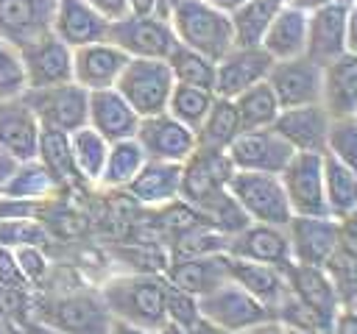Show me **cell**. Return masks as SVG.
<instances>
[{
	"instance_id": "6da1fadb",
	"label": "cell",
	"mask_w": 357,
	"mask_h": 334,
	"mask_svg": "<svg viewBox=\"0 0 357 334\" xmlns=\"http://www.w3.org/2000/svg\"><path fill=\"white\" fill-rule=\"evenodd\" d=\"M100 298L112 320L162 328L165 317V276L162 273H123L100 284Z\"/></svg>"
},
{
	"instance_id": "7a4b0ae2",
	"label": "cell",
	"mask_w": 357,
	"mask_h": 334,
	"mask_svg": "<svg viewBox=\"0 0 357 334\" xmlns=\"http://www.w3.org/2000/svg\"><path fill=\"white\" fill-rule=\"evenodd\" d=\"M170 28L178 45L204 53L218 61L234 47L231 17L209 6L206 0H178L170 8Z\"/></svg>"
},
{
	"instance_id": "3957f363",
	"label": "cell",
	"mask_w": 357,
	"mask_h": 334,
	"mask_svg": "<svg viewBox=\"0 0 357 334\" xmlns=\"http://www.w3.org/2000/svg\"><path fill=\"white\" fill-rule=\"evenodd\" d=\"M33 320L47 323L61 334H109L112 328V315L98 289H67L50 295L36 306Z\"/></svg>"
},
{
	"instance_id": "277c9868",
	"label": "cell",
	"mask_w": 357,
	"mask_h": 334,
	"mask_svg": "<svg viewBox=\"0 0 357 334\" xmlns=\"http://www.w3.org/2000/svg\"><path fill=\"white\" fill-rule=\"evenodd\" d=\"M231 173L234 167L226 150L195 148L192 156L181 164V200L206 217L229 195L226 184Z\"/></svg>"
},
{
	"instance_id": "5b68a950",
	"label": "cell",
	"mask_w": 357,
	"mask_h": 334,
	"mask_svg": "<svg viewBox=\"0 0 357 334\" xmlns=\"http://www.w3.org/2000/svg\"><path fill=\"white\" fill-rule=\"evenodd\" d=\"M226 189L240 203V209L248 214L251 223L287 225V220L293 217L284 186H282V178L273 175V173L234 170Z\"/></svg>"
},
{
	"instance_id": "8992f818",
	"label": "cell",
	"mask_w": 357,
	"mask_h": 334,
	"mask_svg": "<svg viewBox=\"0 0 357 334\" xmlns=\"http://www.w3.org/2000/svg\"><path fill=\"white\" fill-rule=\"evenodd\" d=\"M176 81L167 67V58H128L114 89L128 100L139 117H151L167 109V97Z\"/></svg>"
},
{
	"instance_id": "52a82bcc",
	"label": "cell",
	"mask_w": 357,
	"mask_h": 334,
	"mask_svg": "<svg viewBox=\"0 0 357 334\" xmlns=\"http://www.w3.org/2000/svg\"><path fill=\"white\" fill-rule=\"evenodd\" d=\"M109 42L131 58H167L178 45L170 19L159 14H126L109 25Z\"/></svg>"
},
{
	"instance_id": "ba28073f",
	"label": "cell",
	"mask_w": 357,
	"mask_h": 334,
	"mask_svg": "<svg viewBox=\"0 0 357 334\" xmlns=\"http://www.w3.org/2000/svg\"><path fill=\"white\" fill-rule=\"evenodd\" d=\"M22 100L33 111L42 128H56L64 134H73L75 128L86 125V106H89V92L78 86L75 81L59 84V86H45V89H25Z\"/></svg>"
},
{
	"instance_id": "9c48e42d",
	"label": "cell",
	"mask_w": 357,
	"mask_h": 334,
	"mask_svg": "<svg viewBox=\"0 0 357 334\" xmlns=\"http://www.w3.org/2000/svg\"><path fill=\"white\" fill-rule=\"evenodd\" d=\"M198 309H201V317L231 331V334H240L257 323H265L271 317H276L265 303H259L254 295H248L240 284H234L231 278L226 284H220L215 292L198 298Z\"/></svg>"
},
{
	"instance_id": "30bf717a",
	"label": "cell",
	"mask_w": 357,
	"mask_h": 334,
	"mask_svg": "<svg viewBox=\"0 0 357 334\" xmlns=\"http://www.w3.org/2000/svg\"><path fill=\"white\" fill-rule=\"evenodd\" d=\"M290 212L307 217H324L326 195H324V153H301L296 150L287 167L279 173Z\"/></svg>"
},
{
	"instance_id": "8fae6325",
	"label": "cell",
	"mask_w": 357,
	"mask_h": 334,
	"mask_svg": "<svg viewBox=\"0 0 357 334\" xmlns=\"http://www.w3.org/2000/svg\"><path fill=\"white\" fill-rule=\"evenodd\" d=\"M134 139L139 142L145 159H156V161H178V164H184L192 156V150L198 148L195 131L187 128L184 122H178L176 117H170L167 111H159V114H151V117H139Z\"/></svg>"
},
{
	"instance_id": "7c38bea8",
	"label": "cell",
	"mask_w": 357,
	"mask_h": 334,
	"mask_svg": "<svg viewBox=\"0 0 357 334\" xmlns=\"http://www.w3.org/2000/svg\"><path fill=\"white\" fill-rule=\"evenodd\" d=\"M293 148L290 142L271 128H259V131H243L229 148L226 156L231 161L234 170H251V173H273L279 175L287 161L293 159Z\"/></svg>"
},
{
	"instance_id": "4fadbf2b",
	"label": "cell",
	"mask_w": 357,
	"mask_h": 334,
	"mask_svg": "<svg viewBox=\"0 0 357 334\" xmlns=\"http://www.w3.org/2000/svg\"><path fill=\"white\" fill-rule=\"evenodd\" d=\"M268 84L282 109L321 103L324 67L318 61H312L310 56L282 58V61H273V67L268 72Z\"/></svg>"
},
{
	"instance_id": "5bb4252c",
	"label": "cell",
	"mask_w": 357,
	"mask_h": 334,
	"mask_svg": "<svg viewBox=\"0 0 357 334\" xmlns=\"http://www.w3.org/2000/svg\"><path fill=\"white\" fill-rule=\"evenodd\" d=\"M28 89H45L73 81V47H67L53 31L20 47Z\"/></svg>"
},
{
	"instance_id": "9a60e30c",
	"label": "cell",
	"mask_w": 357,
	"mask_h": 334,
	"mask_svg": "<svg viewBox=\"0 0 357 334\" xmlns=\"http://www.w3.org/2000/svg\"><path fill=\"white\" fill-rule=\"evenodd\" d=\"M284 228L290 239V256L298 264L324 267L337 250V220L329 214L324 217L293 214Z\"/></svg>"
},
{
	"instance_id": "2e32d148",
	"label": "cell",
	"mask_w": 357,
	"mask_h": 334,
	"mask_svg": "<svg viewBox=\"0 0 357 334\" xmlns=\"http://www.w3.org/2000/svg\"><path fill=\"white\" fill-rule=\"evenodd\" d=\"M271 67H273V58L259 45L257 47H240V45H234L223 58H218L215 95L234 100L240 92L251 89L254 84L268 81Z\"/></svg>"
},
{
	"instance_id": "e0dca14e",
	"label": "cell",
	"mask_w": 357,
	"mask_h": 334,
	"mask_svg": "<svg viewBox=\"0 0 357 334\" xmlns=\"http://www.w3.org/2000/svg\"><path fill=\"white\" fill-rule=\"evenodd\" d=\"M346 11L349 3L326 0L318 8L307 11V50L312 61L321 67L346 53Z\"/></svg>"
},
{
	"instance_id": "ac0fdd59",
	"label": "cell",
	"mask_w": 357,
	"mask_h": 334,
	"mask_svg": "<svg viewBox=\"0 0 357 334\" xmlns=\"http://www.w3.org/2000/svg\"><path fill=\"white\" fill-rule=\"evenodd\" d=\"M128 53H123L117 45L106 42H92L81 45L73 50V81L84 86L86 92L95 89H114L117 78L123 75L128 64Z\"/></svg>"
},
{
	"instance_id": "d6986e66",
	"label": "cell",
	"mask_w": 357,
	"mask_h": 334,
	"mask_svg": "<svg viewBox=\"0 0 357 334\" xmlns=\"http://www.w3.org/2000/svg\"><path fill=\"white\" fill-rule=\"evenodd\" d=\"M162 276H165L173 287L184 289V292H190V295H195V298H204V295L215 292L220 284L229 281V253L173 256V259L165 264Z\"/></svg>"
},
{
	"instance_id": "ffe728a7",
	"label": "cell",
	"mask_w": 357,
	"mask_h": 334,
	"mask_svg": "<svg viewBox=\"0 0 357 334\" xmlns=\"http://www.w3.org/2000/svg\"><path fill=\"white\" fill-rule=\"evenodd\" d=\"M226 253L234 259L262 262V264H273L282 270L293 262L287 228L284 225H268V223H248L243 231L229 237Z\"/></svg>"
},
{
	"instance_id": "44dd1931",
	"label": "cell",
	"mask_w": 357,
	"mask_h": 334,
	"mask_svg": "<svg viewBox=\"0 0 357 334\" xmlns=\"http://www.w3.org/2000/svg\"><path fill=\"white\" fill-rule=\"evenodd\" d=\"M56 0H0V36L17 50L50 33Z\"/></svg>"
},
{
	"instance_id": "7402d4cb",
	"label": "cell",
	"mask_w": 357,
	"mask_h": 334,
	"mask_svg": "<svg viewBox=\"0 0 357 334\" xmlns=\"http://www.w3.org/2000/svg\"><path fill=\"white\" fill-rule=\"evenodd\" d=\"M329 125L332 117L321 103H310V106H293V109H282L273 131L282 134L293 150L301 153H324L326 150V136H329Z\"/></svg>"
},
{
	"instance_id": "603a6c76",
	"label": "cell",
	"mask_w": 357,
	"mask_h": 334,
	"mask_svg": "<svg viewBox=\"0 0 357 334\" xmlns=\"http://www.w3.org/2000/svg\"><path fill=\"white\" fill-rule=\"evenodd\" d=\"M86 125L95 128L109 145L120 139H131L139 125V114L128 106V100L117 89H95L89 92Z\"/></svg>"
},
{
	"instance_id": "cb8c5ba5",
	"label": "cell",
	"mask_w": 357,
	"mask_h": 334,
	"mask_svg": "<svg viewBox=\"0 0 357 334\" xmlns=\"http://www.w3.org/2000/svg\"><path fill=\"white\" fill-rule=\"evenodd\" d=\"M126 195H131L139 206L162 209L181 198V164L178 161H156L145 159L139 173L123 186Z\"/></svg>"
},
{
	"instance_id": "d4e9b609",
	"label": "cell",
	"mask_w": 357,
	"mask_h": 334,
	"mask_svg": "<svg viewBox=\"0 0 357 334\" xmlns=\"http://www.w3.org/2000/svg\"><path fill=\"white\" fill-rule=\"evenodd\" d=\"M109 19L98 14L86 0H56V14H53V33L67 45V47H81L92 42H106L109 39Z\"/></svg>"
},
{
	"instance_id": "484cf974",
	"label": "cell",
	"mask_w": 357,
	"mask_h": 334,
	"mask_svg": "<svg viewBox=\"0 0 357 334\" xmlns=\"http://www.w3.org/2000/svg\"><path fill=\"white\" fill-rule=\"evenodd\" d=\"M39 131L42 125L22 97L0 100V148L6 153H11L17 161L36 159Z\"/></svg>"
},
{
	"instance_id": "4316f807",
	"label": "cell",
	"mask_w": 357,
	"mask_h": 334,
	"mask_svg": "<svg viewBox=\"0 0 357 334\" xmlns=\"http://www.w3.org/2000/svg\"><path fill=\"white\" fill-rule=\"evenodd\" d=\"M321 106L332 120L354 117L357 111V53H343L324 64Z\"/></svg>"
},
{
	"instance_id": "83f0119b",
	"label": "cell",
	"mask_w": 357,
	"mask_h": 334,
	"mask_svg": "<svg viewBox=\"0 0 357 334\" xmlns=\"http://www.w3.org/2000/svg\"><path fill=\"white\" fill-rule=\"evenodd\" d=\"M284 278H287V289L304 301L307 306H312L315 312L335 317L340 312V298H337V287L332 281V276L324 267H312V264H298L290 262L284 267Z\"/></svg>"
},
{
	"instance_id": "f1b7e54d",
	"label": "cell",
	"mask_w": 357,
	"mask_h": 334,
	"mask_svg": "<svg viewBox=\"0 0 357 334\" xmlns=\"http://www.w3.org/2000/svg\"><path fill=\"white\" fill-rule=\"evenodd\" d=\"M259 47L273 61L304 56V50H307V11L298 8V6L284 3L276 11V17L271 19V25H268Z\"/></svg>"
},
{
	"instance_id": "f546056e",
	"label": "cell",
	"mask_w": 357,
	"mask_h": 334,
	"mask_svg": "<svg viewBox=\"0 0 357 334\" xmlns=\"http://www.w3.org/2000/svg\"><path fill=\"white\" fill-rule=\"evenodd\" d=\"M229 278L240 284L248 295H254L259 303H265L273 315L282 298L287 295V278L282 267L262 264V262H248V259H234L229 256Z\"/></svg>"
},
{
	"instance_id": "4dcf8cb0",
	"label": "cell",
	"mask_w": 357,
	"mask_h": 334,
	"mask_svg": "<svg viewBox=\"0 0 357 334\" xmlns=\"http://www.w3.org/2000/svg\"><path fill=\"white\" fill-rule=\"evenodd\" d=\"M36 159L45 164V170L56 178L59 186H73L81 184V173L75 167L73 159V148H70V134L56 131V128H42L39 131V150Z\"/></svg>"
},
{
	"instance_id": "1f68e13d",
	"label": "cell",
	"mask_w": 357,
	"mask_h": 334,
	"mask_svg": "<svg viewBox=\"0 0 357 334\" xmlns=\"http://www.w3.org/2000/svg\"><path fill=\"white\" fill-rule=\"evenodd\" d=\"M243 134V125H240V114L234 109V100L229 97H218L212 100L201 128L195 131L198 136V148H212V150H226L237 136Z\"/></svg>"
},
{
	"instance_id": "d6a6232c",
	"label": "cell",
	"mask_w": 357,
	"mask_h": 334,
	"mask_svg": "<svg viewBox=\"0 0 357 334\" xmlns=\"http://www.w3.org/2000/svg\"><path fill=\"white\" fill-rule=\"evenodd\" d=\"M324 195L329 217H343L357 209V170L337 161L332 153H324Z\"/></svg>"
},
{
	"instance_id": "836d02e7",
	"label": "cell",
	"mask_w": 357,
	"mask_h": 334,
	"mask_svg": "<svg viewBox=\"0 0 357 334\" xmlns=\"http://www.w3.org/2000/svg\"><path fill=\"white\" fill-rule=\"evenodd\" d=\"M142 164H145V153H142V148H139V142L134 136L112 142L109 153H106V161H103V170H100V178H98V186L123 189L139 173Z\"/></svg>"
},
{
	"instance_id": "e575fe53",
	"label": "cell",
	"mask_w": 357,
	"mask_h": 334,
	"mask_svg": "<svg viewBox=\"0 0 357 334\" xmlns=\"http://www.w3.org/2000/svg\"><path fill=\"white\" fill-rule=\"evenodd\" d=\"M287 0H248L245 6H240L231 17V28H234V45L240 47H257L271 25V19L276 17V11L284 6Z\"/></svg>"
},
{
	"instance_id": "d590c367",
	"label": "cell",
	"mask_w": 357,
	"mask_h": 334,
	"mask_svg": "<svg viewBox=\"0 0 357 334\" xmlns=\"http://www.w3.org/2000/svg\"><path fill=\"white\" fill-rule=\"evenodd\" d=\"M234 109L240 114V125L243 131H259V128H271L282 111L273 89L268 81L262 84H254L251 89L240 92L234 97Z\"/></svg>"
},
{
	"instance_id": "8d00e7d4",
	"label": "cell",
	"mask_w": 357,
	"mask_h": 334,
	"mask_svg": "<svg viewBox=\"0 0 357 334\" xmlns=\"http://www.w3.org/2000/svg\"><path fill=\"white\" fill-rule=\"evenodd\" d=\"M59 189L56 178L45 170V164L39 159L31 161H20L14 175L6 181V186L0 189V198H14V200H45Z\"/></svg>"
},
{
	"instance_id": "74e56055",
	"label": "cell",
	"mask_w": 357,
	"mask_h": 334,
	"mask_svg": "<svg viewBox=\"0 0 357 334\" xmlns=\"http://www.w3.org/2000/svg\"><path fill=\"white\" fill-rule=\"evenodd\" d=\"M167 67H170L176 84H187V86H198V89L215 92V70H218V61L206 58L204 53L190 50L184 45H176V50L167 56Z\"/></svg>"
},
{
	"instance_id": "f35d334b",
	"label": "cell",
	"mask_w": 357,
	"mask_h": 334,
	"mask_svg": "<svg viewBox=\"0 0 357 334\" xmlns=\"http://www.w3.org/2000/svg\"><path fill=\"white\" fill-rule=\"evenodd\" d=\"M70 148H73V159H75V167H78L81 178L86 184H98L106 153H109V142L95 128L84 125V128H75L70 134Z\"/></svg>"
},
{
	"instance_id": "ab89813d",
	"label": "cell",
	"mask_w": 357,
	"mask_h": 334,
	"mask_svg": "<svg viewBox=\"0 0 357 334\" xmlns=\"http://www.w3.org/2000/svg\"><path fill=\"white\" fill-rule=\"evenodd\" d=\"M212 100H215V92H209V89L176 84L170 97H167V109L165 111L170 117H176L178 122H184L187 128L198 131L204 117H206V111H209V106H212Z\"/></svg>"
},
{
	"instance_id": "60d3db41",
	"label": "cell",
	"mask_w": 357,
	"mask_h": 334,
	"mask_svg": "<svg viewBox=\"0 0 357 334\" xmlns=\"http://www.w3.org/2000/svg\"><path fill=\"white\" fill-rule=\"evenodd\" d=\"M28 89L25 84V67L20 50L0 36V100L22 97Z\"/></svg>"
},
{
	"instance_id": "b9f144b4",
	"label": "cell",
	"mask_w": 357,
	"mask_h": 334,
	"mask_svg": "<svg viewBox=\"0 0 357 334\" xmlns=\"http://www.w3.org/2000/svg\"><path fill=\"white\" fill-rule=\"evenodd\" d=\"M346 167L357 170V117H337L329 125L326 136V150Z\"/></svg>"
},
{
	"instance_id": "7bdbcfd3",
	"label": "cell",
	"mask_w": 357,
	"mask_h": 334,
	"mask_svg": "<svg viewBox=\"0 0 357 334\" xmlns=\"http://www.w3.org/2000/svg\"><path fill=\"white\" fill-rule=\"evenodd\" d=\"M165 317L167 323H176L181 328H192L198 320H201V309H198V298L173 287L167 278H165Z\"/></svg>"
},
{
	"instance_id": "ee69618b",
	"label": "cell",
	"mask_w": 357,
	"mask_h": 334,
	"mask_svg": "<svg viewBox=\"0 0 357 334\" xmlns=\"http://www.w3.org/2000/svg\"><path fill=\"white\" fill-rule=\"evenodd\" d=\"M11 253H14V262H17L22 278L28 284H36V281H42L47 276V270H50L47 267V256L42 253L39 245H17Z\"/></svg>"
},
{
	"instance_id": "f6af8a7d",
	"label": "cell",
	"mask_w": 357,
	"mask_h": 334,
	"mask_svg": "<svg viewBox=\"0 0 357 334\" xmlns=\"http://www.w3.org/2000/svg\"><path fill=\"white\" fill-rule=\"evenodd\" d=\"M337 250L357 267V209L337 217Z\"/></svg>"
},
{
	"instance_id": "bcb514c9",
	"label": "cell",
	"mask_w": 357,
	"mask_h": 334,
	"mask_svg": "<svg viewBox=\"0 0 357 334\" xmlns=\"http://www.w3.org/2000/svg\"><path fill=\"white\" fill-rule=\"evenodd\" d=\"M25 284H28V281L22 278V273H20V267H17L11 248L0 245V287H6V289H20V287H25Z\"/></svg>"
},
{
	"instance_id": "7dc6e473",
	"label": "cell",
	"mask_w": 357,
	"mask_h": 334,
	"mask_svg": "<svg viewBox=\"0 0 357 334\" xmlns=\"http://www.w3.org/2000/svg\"><path fill=\"white\" fill-rule=\"evenodd\" d=\"M98 14H103L109 22H117V19H123L126 14H131V6H128V0H86Z\"/></svg>"
},
{
	"instance_id": "c3c4849f",
	"label": "cell",
	"mask_w": 357,
	"mask_h": 334,
	"mask_svg": "<svg viewBox=\"0 0 357 334\" xmlns=\"http://www.w3.org/2000/svg\"><path fill=\"white\" fill-rule=\"evenodd\" d=\"M332 334H357V312L340 309L332 323Z\"/></svg>"
},
{
	"instance_id": "681fc988",
	"label": "cell",
	"mask_w": 357,
	"mask_h": 334,
	"mask_svg": "<svg viewBox=\"0 0 357 334\" xmlns=\"http://www.w3.org/2000/svg\"><path fill=\"white\" fill-rule=\"evenodd\" d=\"M346 53H357V0L346 11Z\"/></svg>"
},
{
	"instance_id": "f907efd6",
	"label": "cell",
	"mask_w": 357,
	"mask_h": 334,
	"mask_svg": "<svg viewBox=\"0 0 357 334\" xmlns=\"http://www.w3.org/2000/svg\"><path fill=\"white\" fill-rule=\"evenodd\" d=\"M109 334H159V328H145V326H134V323H123V320H112Z\"/></svg>"
},
{
	"instance_id": "816d5d0a",
	"label": "cell",
	"mask_w": 357,
	"mask_h": 334,
	"mask_svg": "<svg viewBox=\"0 0 357 334\" xmlns=\"http://www.w3.org/2000/svg\"><path fill=\"white\" fill-rule=\"evenodd\" d=\"M240 334H287V328H284L276 317H271V320L257 323V326H251V328H245V331H240Z\"/></svg>"
},
{
	"instance_id": "f5cc1de1",
	"label": "cell",
	"mask_w": 357,
	"mask_h": 334,
	"mask_svg": "<svg viewBox=\"0 0 357 334\" xmlns=\"http://www.w3.org/2000/svg\"><path fill=\"white\" fill-rule=\"evenodd\" d=\"M17 164H20V161H17L11 153H6V150L0 148V189H3V186H6V181L14 175Z\"/></svg>"
},
{
	"instance_id": "db71d44e",
	"label": "cell",
	"mask_w": 357,
	"mask_h": 334,
	"mask_svg": "<svg viewBox=\"0 0 357 334\" xmlns=\"http://www.w3.org/2000/svg\"><path fill=\"white\" fill-rule=\"evenodd\" d=\"M128 6L131 14H159V0H128Z\"/></svg>"
},
{
	"instance_id": "11a10c76",
	"label": "cell",
	"mask_w": 357,
	"mask_h": 334,
	"mask_svg": "<svg viewBox=\"0 0 357 334\" xmlns=\"http://www.w3.org/2000/svg\"><path fill=\"white\" fill-rule=\"evenodd\" d=\"M190 334H231V331H226V328H220V326H215V323H209V320H198L192 328H190Z\"/></svg>"
},
{
	"instance_id": "9f6ffc18",
	"label": "cell",
	"mask_w": 357,
	"mask_h": 334,
	"mask_svg": "<svg viewBox=\"0 0 357 334\" xmlns=\"http://www.w3.org/2000/svg\"><path fill=\"white\" fill-rule=\"evenodd\" d=\"M25 334H61V331H56L53 326L42 323V320H33V317H28V320H25Z\"/></svg>"
},
{
	"instance_id": "6f0895ef",
	"label": "cell",
	"mask_w": 357,
	"mask_h": 334,
	"mask_svg": "<svg viewBox=\"0 0 357 334\" xmlns=\"http://www.w3.org/2000/svg\"><path fill=\"white\" fill-rule=\"evenodd\" d=\"M209 6H215L218 11H223V14H234L240 6H245L248 0H206Z\"/></svg>"
},
{
	"instance_id": "680465c9",
	"label": "cell",
	"mask_w": 357,
	"mask_h": 334,
	"mask_svg": "<svg viewBox=\"0 0 357 334\" xmlns=\"http://www.w3.org/2000/svg\"><path fill=\"white\" fill-rule=\"evenodd\" d=\"M3 334H25V320H22V323L8 320V323H6V328H3Z\"/></svg>"
},
{
	"instance_id": "91938a15",
	"label": "cell",
	"mask_w": 357,
	"mask_h": 334,
	"mask_svg": "<svg viewBox=\"0 0 357 334\" xmlns=\"http://www.w3.org/2000/svg\"><path fill=\"white\" fill-rule=\"evenodd\" d=\"M159 334H190V331L181 328V326H176V323H165V326L159 328Z\"/></svg>"
},
{
	"instance_id": "94428289",
	"label": "cell",
	"mask_w": 357,
	"mask_h": 334,
	"mask_svg": "<svg viewBox=\"0 0 357 334\" xmlns=\"http://www.w3.org/2000/svg\"><path fill=\"white\" fill-rule=\"evenodd\" d=\"M176 3H178V0H159V14L170 19V8H173Z\"/></svg>"
},
{
	"instance_id": "6125c7cd",
	"label": "cell",
	"mask_w": 357,
	"mask_h": 334,
	"mask_svg": "<svg viewBox=\"0 0 357 334\" xmlns=\"http://www.w3.org/2000/svg\"><path fill=\"white\" fill-rule=\"evenodd\" d=\"M287 334H307V331H293V328H287Z\"/></svg>"
},
{
	"instance_id": "be15d7a7",
	"label": "cell",
	"mask_w": 357,
	"mask_h": 334,
	"mask_svg": "<svg viewBox=\"0 0 357 334\" xmlns=\"http://www.w3.org/2000/svg\"><path fill=\"white\" fill-rule=\"evenodd\" d=\"M354 117H357V111H354Z\"/></svg>"
}]
</instances>
